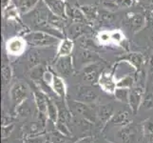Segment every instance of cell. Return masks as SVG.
<instances>
[{"label":"cell","instance_id":"obj_1","mask_svg":"<svg viewBox=\"0 0 153 143\" xmlns=\"http://www.w3.org/2000/svg\"><path fill=\"white\" fill-rule=\"evenodd\" d=\"M29 44L37 48H46L51 47L59 44L61 39L57 38L56 36L50 34L46 31H33L27 34L24 37Z\"/></svg>","mask_w":153,"mask_h":143},{"label":"cell","instance_id":"obj_2","mask_svg":"<svg viewBox=\"0 0 153 143\" xmlns=\"http://www.w3.org/2000/svg\"><path fill=\"white\" fill-rule=\"evenodd\" d=\"M54 69L58 76H60L63 78L70 77L74 73V61L71 55L62 56L56 58L54 62Z\"/></svg>","mask_w":153,"mask_h":143},{"label":"cell","instance_id":"obj_3","mask_svg":"<svg viewBox=\"0 0 153 143\" xmlns=\"http://www.w3.org/2000/svg\"><path fill=\"white\" fill-rule=\"evenodd\" d=\"M30 94V89L25 82L19 81L12 86L10 90V97L13 105L18 106L26 99H28V95Z\"/></svg>","mask_w":153,"mask_h":143},{"label":"cell","instance_id":"obj_4","mask_svg":"<svg viewBox=\"0 0 153 143\" xmlns=\"http://www.w3.org/2000/svg\"><path fill=\"white\" fill-rule=\"evenodd\" d=\"M27 40L20 36H13L6 41L5 49L9 55L12 56H19L26 51L27 47Z\"/></svg>","mask_w":153,"mask_h":143},{"label":"cell","instance_id":"obj_5","mask_svg":"<svg viewBox=\"0 0 153 143\" xmlns=\"http://www.w3.org/2000/svg\"><path fill=\"white\" fill-rule=\"evenodd\" d=\"M97 83L105 93L110 94H113L115 90L117 89V80H116L113 73L104 71L100 75Z\"/></svg>","mask_w":153,"mask_h":143},{"label":"cell","instance_id":"obj_6","mask_svg":"<svg viewBox=\"0 0 153 143\" xmlns=\"http://www.w3.org/2000/svg\"><path fill=\"white\" fill-rule=\"evenodd\" d=\"M103 66L97 62H93L82 68V76L84 80L94 83L98 82L100 75L103 73Z\"/></svg>","mask_w":153,"mask_h":143},{"label":"cell","instance_id":"obj_7","mask_svg":"<svg viewBox=\"0 0 153 143\" xmlns=\"http://www.w3.org/2000/svg\"><path fill=\"white\" fill-rule=\"evenodd\" d=\"M145 94V87L134 86L129 91L128 105L133 113H136L139 110L140 105L143 103Z\"/></svg>","mask_w":153,"mask_h":143},{"label":"cell","instance_id":"obj_8","mask_svg":"<svg viewBox=\"0 0 153 143\" xmlns=\"http://www.w3.org/2000/svg\"><path fill=\"white\" fill-rule=\"evenodd\" d=\"M43 2L48 7L50 12L56 15V16L66 19L68 18L67 15V5L63 0H43Z\"/></svg>","mask_w":153,"mask_h":143},{"label":"cell","instance_id":"obj_9","mask_svg":"<svg viewBox=\"0 0 153 143\" xmlns=\"http://www.w3.org/2000/svg\"><path fill=\"white\" fill-rule=\"evenodd\" d=\"M76 97L78 101L84 103H91L97 100L98 94L91 86H79L76 90Z\"/></svg>","mask_w":153,"mask_h":143},{"label":"cell","instance_id":"obj_10","mask_svg":"<svg viewBox=\"0 0 153 143\" xmlns=\"http://www.w3.org/2000/svg\"><path fill=\"white\" fill-rule=\"evenodd\" d=\"M77 58L79 63L83 65V68L91 64V63L97 62L100 60V56L94 51L82 49V48H80L79 52H77Z\"/></svg>","mask_w":153,"mask_h":143},{"label":"cell","instance_id":"obj_11","mask_svg":"<svg viewBox=\"0 0 153 143\" xmlns=\"http://www.w3.org/2000/svg\"><path fill=\"white\" fill-rule=\"evenodd\" d=\"M128 23L133 33H138L146 26V19L142 13H129L128 15Z\"/></svg>","mask_w":153,"mask_h":143},{"label":"cell","instance_id":"obj_12","mask_svg":"<svg viewBox=\"0 0 153 143\" xmlns=\"http://www.w3.org/2000/svg\"><path fill=\"white\" fill-rule=\"evenodd\" d=\"M74 49V41L71 38H63L60 40L56 51V58L71 55Z\"/></svg>","mask_w":153,"mask_h":143},{"label":"cell","instance_id":"obj_13","mask_svg":"<svg viewBox=\"0 0 153 143\" xmlns=\"http://www.w3.org/2000/svg\"><path fill=\"white\" fill-rule=\"evenodd\" d=\"M123 60L132 67L136 71H141L145 63L144 55L141 52H129L123 57Z\"/></svg>","mask_w":153,"mask_h":143},{"label":"cell","instance_id":"obj_14","mask_svg":"<svg viewBox=\"0 0 153 143\" xmlns=\"http://www.w3.org/2000/svg\"><path fill=\"white\" fill-rule=\"evenodd\" d=\"M89 28L88 26L86 23H72L70 28H68V36L72 40L74 39H79L82 36L85 35L88 31Z\"/></svg>","mask_w":153,"mask_h":143},{"label":"cell","instance_id":"obj_15","mask_svg":"<svg viewBox=\"0 0 153 143\" xmlns=\"http://www.w3.org/2000/svg\"><path fill=\"white\" fill-rule=\"evenodd\" d=\"M51 89L53 90V92L61 98H65L67 94V86L64 81V78L61 77L60 76L55 75L53 76V80L51 85Z\"/></svg>","mask_w":153,"mask_h":143},{"label":"cell","instance_id":"obj_16","mask_svg":"<svg viewBox=\"0 0 153 143\" xmlns=\"http://www.w3.org/2000/svg\"><path fill=\"white\" fill-rule=\"evenodd\" d=\"M67 15L70 17L73 23H86L87 18L81 9L78 8H70L67 5Z\"/></svg>","mask_w":153,"mask_h":143},{"label":"cell","instance_id":"obj_17","mask_svg":"<svg viewBox=\"0 0 153 143\" xmlns=\"http://www.w3.org/2000/svg\"><path fill=\"white\" fill-rule=\"evenodd\" d=\"M33 97H34V101H35V104L39 110V112L42 114H47L49 98L46 97V94H44L40 91H34L33 92Z\"/></svg>","mask_w":153,"mask_h":143},{"label":"cell","instance_id":"obj_18","mask_svg":"<svg viewBox=\"0 0 153 143\" xmlns=\"http://www.w3.org/2000/svg\"><path fill=\"white\" fill-rule=\"evenodd\" d=\"M39 1L40 0H17V9L20 13L26 14L37 6Z\"/></svg>","mask_w":153,"mask_h":143},{"label":"cell","instance_id":"obj_19","mask_svg":"<svg viewBox=\"0 0 153 143\" xmlns=\"http://www.w3.org/2000/svg\"><path fill=\"white\" fill-rule=\"evenodd\" d=\"M98 115L101 120L104 122H107L108 119H110L113 116V107L110 104H105L100 106Z\"/></svg>","mask_w":153,"mask_h":143},{"label":"cell","instance_id":"obj_20","mask_svg":"<svg viewBox=\"0 0 153 143\" xmlns=\"http://www.w3.org/2000/svg\"><path fill=\"white\" fill-rule=\"evenodd\" d=\"M80 9L85 14L88 21H95L98 17V10L93 5H84L80 7Z\"/></svg>","mask_w":153,"mask_h":143},{"label":"cell","instance_id":"obj_21","mask_svg":"<svg viewBox=\"0 0 153 143\" xmlns=\"http://www.w3.org/2000/svg\"><path fill=\"white\" fill-rule=\"evenodd\" d=\"M129 120V114L126 111L118 112L117 114L113 115V116L110 118V122H112L113 125H125L128 122Z\"/></svg>","mask_w":153,"mask_h":143},{"label":"cell","instance_id":"obj_22","mask_svg":"<svg viewBox=\"0 0 153 143\" xmlns=\"http://www.w3.org/2000/svg\"><path fill=\"white\" fill-rule=\"evenodd\" d=\"M135 85V76L131 73L125 75L117 80V87L131 89Z\"/></svg>","mask_w":153,"mask_h":143},{"label":"cell","instance_id":"obj_23","mask_svg":"<svg viewBox=\"0 0 153 143\" xmlns=\"http://www.w3.org/2000/svg\"><path fill=\"white\" fill-rule=\"evenodd\" d=\"M129 91L130 89L128 88H121V87H117V89L115 90L114 92V97L115 98L120 102L123 103H126L128 104V99H129Z\"/></svg>","mask_w":153,"mask_h":143},{"label":"cell","instance_id":"obj_24","mask_svg":"<svg viewBox=\"0 0 153 143\" xmlns=\"http://www.w3.org/2000/svg\"><path fill=\"white\" fill-rule=\"evenodd\" d=\"M12 77H13L12 68H10L7 60H5V58H4L2 62V80H3L4 85H8L10 82V80H12Z\"/></svg>","mask_w":153,"mask_h":143},{"label":"cell","instance_id":"obj_25","mask_svg":"<svg viewBox=\"0 0 153 143\" xmlns=\"http://www.w3.org/2000/svg\"><path fill=\"white\" fill-rule=\"evenodd\" d=\"M19 15V10L18 9L14 6V5L10 4L7 8L4 9V16L8 19H14L17 20Z\"/></svg>","mask_w":153,"mask_h":143},{"label":"cell","instance_id":"obj_26","mask_svg":"<svg viewBox=\"0 0 153 143\" xmlns=\"http://www.w3.org/2000/svg\"><path fill=\"white\" fill-rule=\"evenodd\" d=\"M47 114H48L50 119L52 121H56L58 120V116H59V111L57 110L56 105L53 103V101H51V99H49L48 102V110H47Z\"/></svg>","mask_w":153,"mask_h":143},{"label":"cell","instance_id":"obj_27","mask_svg":"<svg viewBox=\"0 0 153 143\" xmlns=\"http://www.w3.org/2000/svg\"><path fill=\"white\" fill-rule=\"evenodd\" d=\"M46 70L44 69L43 65H37L33 68H31V73H30V77L33 80H39V79H43V76Z\"/></svg>","mask_w":153,"mask_h":143},{"label":"cell","instance_id":"obj_28","mask_svg":"<svg viewBox=\"0 0 153 143\" xmlns=\"http://www.w3.org/2000/svg\"><path fill=\"white\" fill-rule=\"evenodd\" d=\"M79 44H80V48H82V49L91 51H94L96 49V45L94 44V42L91 38L85 37V36H82V37L79 38Z\"/></svg>","mask_w":153,"mask_h":143},{"label":"cell","instance_id":"obj_29","mask_svg":"<svg viewBox=\"0 0 153 143\" xmlns=\"http://www.w3.org/2000/svg\"><path fill=\"white\" fill-rule=\"evenodd\" d=\"M110 39L114 44H122L125 40V35L120 30H114L110 31Z\"/></svg>","mask_w":153,"mask_h":143},{"label":"cell","instance_id":"obj_30","mask_svg":"<svg viewBox=\"0 0 153 143\" xmlns=\"http://www.w3.org/2000/svg\"><path fill=\"white\" fill-rule=\"evenodd\" d=\"M28 59H29V64L30 68H33L40 64V57L37 54V52H35V51L30 52Z\"/></svg>","mask_w":153,"mask_h":143},{"label":"cell","instance_id":"obj_31","mask_svg":"<svg viewBox=\"0 0 153 143\" xmlns=\"http://www.w3.org/2000/svg\"><path fill=\"white\" fill-rule=\"evenodd\" d=\"M18 107V112L21 115H28L30 113V106L28 103L27 99L24 102H22L20 105L17 106Z\"/></svg>","mask_w":153,"mask_h":143},{"label":"cell","instance_id":"obj_32","mask_svg":"<svg viewBox=\"0 0 153 143\" xmlns=\"http://www.w3.org/2000/svg\"><path fill=\"white\" fill-rule=\"evenodd\" d=\"M51 140L52 143H65L66 141V137L64 136L61 132H58V133H52L51 135Z\"/></svg>","mask_w":153,"mask_h":143},{"label":"cell","instance_id":"obj_33","mask_svg":"<svg viewBox=\"0 0 153 143\" xmlns=\"http://www.w3.org/2000/svg\"><path fill=\"white\" fill-rule=\"evenodd\" d=\"M98 40L101 44H108V42L111 41V39H110V33H108V31L100 33L98 35Z\"/></svg>","mask_w":153,"mask_h":143},{"label":"cell","instance_id":"obj_34","mask_svg":"<svg viewBox=\"0 0 153 143\" xmlns=\"http://www.w3.org/2000/svg\"><path fill=\"white\" fill-rule=\"evenodd\" d=\"M103 6H104V8L108 9L109 12H110V10H114L118 9L117 3H116V0H104V1H103Z\"/></svg>","mask_w":153,"mask_h":143},{"label":"cell","instance_id":"obj_35","mask_svg":"<svg viewBox=\"0 0 153 143\" xmlns=\"http://www.w3.org/2000/svg\"><path fill=\"white\" fill-rule=\"evenodd\" d=\"M116 3H117L118 8H121V9L129 8L133 5L132 0H116Z\"/></svg>","mask_w":153,"mask_h":143},{"label":"cell","instance_id":"obj_36","mask_svg":"<svg viewBox=\"0 0 153 143\" xmlns=\"http://www.w3.org/2000/svg\"><path fill=\"white\" fill-rule=\"evenodd\" d=\"M46 139L44 136H33V137H29V139L26 140V143H45Z\"/></svg>","mask_w":153,"mask_h":143},{"label":"cell","instance_id":"obj_37","mask_svg":"<svg viewBox=\"0 0 153 143\" xmlns=\"http://www.w3.org/2000/svg\"><path fill=\"white\" fill-rule=\"evenodd\" d=\"M102 20H104L105 22H111L112 19H113V15H111V13H110L109 12H107V13H103L102 15Z\"/></svg>","mask_w":153,"mask_h":143},{"label":"cell","instance_id":"obj_38","mask_svg":"<svg viewBox=\"0 0 153 143\" xmlns=\"http://www.w3.org/2000/svg\"><path fill=\"white\" fill-rule=\"evenodd\" d=\"M145 129H146V132L149 135H153V122L147 121V122L145 124Z\"/></svg>","mask_w":153,"mask_h":143},{"label":"cell","instance_id":"obj_39","mask_svg":"<svg viewBox=\"0 0 153 143\" xmlns=\"http://www.w3.org/2000/svg\"><path fill=\"white\" fill-rule=\"evenodd\" d=\"M77 143H93V140L91 137H85V139H82L81 140H79Z\"/></svg>","mask_w":153,"mask_h":143},{"label":"cell","instance_id":"obj_40","mask_svg":"<svg viewBox=\"0 0 153 143\" xmlns=\"http://www.w3.org/2000/svg\"><path fill=\"white\" fill-rule=\"evenodd\" d=\"M9 5H10V0H2V6L3 9L7 8Z\"/></svg>","mask_w":153,"mask_h":143},{"label":"cell","instance_id":"obj_41","mask_svg":"<svg viewBox=\"0 0 153 143\" xmlns=\"http://www.w3.org/2000/svg\"><path fill=\"white\" fill-rule=\"evenodd\" d=\"M132 1H133V3H139L141 0H132Z\"/></svg>","mask_w":153,"mask_h":143},{"label":"cell","instance_id":"obj_42","mask_svg":"<svg viewBox=\"0 0 153 143\" xmlns=\"http://www.w3.org/2000/svg\"><path fill=\"white\" fill-rule=\"evenodd\" d=\"M63 1H68V0H63Z\"/></svg>","mask_w":153,"mask_h":143}]
</instances>
